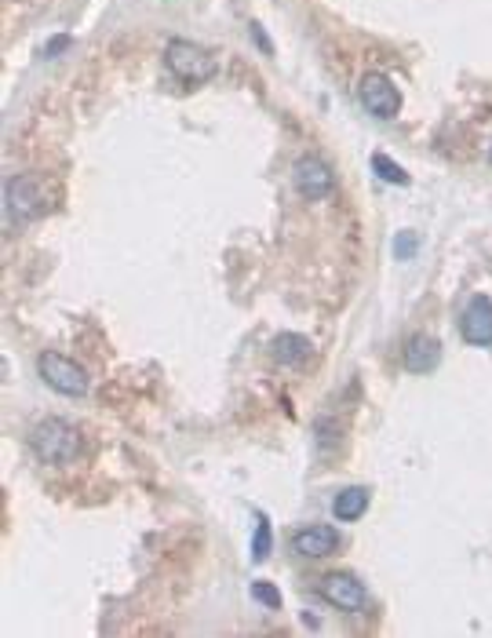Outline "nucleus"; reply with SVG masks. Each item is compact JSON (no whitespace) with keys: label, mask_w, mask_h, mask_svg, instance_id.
Masks as SVG:
<instances>
[{"label":"nucleus","mask_w":492,"mask_h":638,"mask_svg":"<svg viewBox=\"0 0 492 638\" xmlns=\"http://www.w3.org/2000/svg\"><path fill=\"white\" fill-rule=\"evenodd\" d=\"M30 445L44 464H70L81 456V431L66 420H41L33 427Z\"/></svg>","instance_id":"obj_1"},{"label":"nucleus","mask_w":492,"mask_h":638,"mask_svg":"<svg viewBox=\"0 0 492 638\" xmlns=\"http://www.w3.org/2000/svg\"><path fill=\"white\" fill-rule=\"evenodd\" d=\"M164 62H168V70L186 84H205V81L216 77V55L205 52V48L194 44V41H183V37L168 41V48H164Z\"/></svg>","instance_id":"obj_2"},{"label":"nucleus","mask_w":492,"mask_h":638,"mask_svg":"<svg viewBox=\"0 0 492 638\" xmlns=\"http://www.w3.org/2000/svg\"><path fill=\"white\" fill-rule=\"evenodd\" d=\"M37 369H41V380L48 383L55 394H66V398H84V394L92 391L88 372H84L73 358L59 354V350H44L41 358H37Z\"/></svg>","instance_id":"obj_3"},{"label":"nucleus","mask_w":492,"mask_h":638,"mask_svg":"<svg viewBox=\"0 0 492 638\" xmlns=\"http://www.w3.org/2000/svg\"><path fill=\"white\" fill-rule=\"evenodd\" d=\"M358 95H361V106H365L372 117H380V121L398 117L401 92H398V84L390 81L387 73H365V77H361V84H358Z\"/></svg>","instance_id":"obj_4"},{"label":"nucleus","mask_w":492,"mask_h":638,"mask_svg":"<svg viewBox=\"0 0 492 638\" xmlns=\"http://www.w3.org/2000/svg\"><path fill=\"white\" fill-rule=\"evenodd\" d=\"M292 183H296V190L307 197V201H321V197L332 194L336 175H332V168H328L321 157L307 154V157H299L296 165H292Z\"/></svg>","instance_id":"obj_5"},{"label":"nucleus","mask_w":492,"mask_h":638,"mask_svg":"<svg viewBox=\"0 0 492 638\" xmlns=\"http://www.w3.org/2000/svg\"><path fill=\"white\" fill-rule=\"evenodd\" d=\"M321 595L332 602L336 609H343V613H358V609H365V584H361L354 573H328L325 580H321Z\"/></svg>","instance_id":"obj_6"},{"label":"nucleus","mask_w":492,"mask_h":638,"mask_svg":"<svg viewBox=\"0 0 492 638\" xmlns=\"http://www.w3.org/2000/svg\"><path fill=\"white\" fill-rule=\"evenodd\" d=\"M460 332L463 340L471 347H492V299L489 296H474L467 303L460 318Z\"/></svg>","instance_id":"obj_7"},{"label":"nucleus","mask_w":492,"mask_h":638,"mask_svg":"<svg viewBox=\"0 0 492 638\" xmlns=\"http://www.w3.org/2000/svg\"><path fill=\"white\" fill-rule=\"evenodd\" d=\"M8 197V212L19 219H33L41 212V179L37 175H15L4 190Z\"/></svg>","instance_id":"obj_8"},{"label":"nucleus","mask_w":492,"mask_h":638,"mask_svg":"<svg viewBox=\"0 0 492 638\" xmlns=\"http://www.w3.org/2000/svg\"><path fill=\"white\" fill-rule=\"evenodd\" d=\"M339 547V533L332 525H307L292 536V555L299 558H325Z\"/></svg>","instance_id":"obj_9"},{"label":"nucleus","mask_w":492,"mask_h":638,"mask_svg":"<svg viewBox=\"0 0 492 638\" xmlns=\"http://www.w3.org/2000/svg\"><path fill=\"white\" fill-rule=\"evenodd\" d=\"M438 365H441V343L434 340V336L420 332V336H412V340L405 343V369L409 372L427 376V372H434Z\"/></svg>","instance_id":"obj_10"},{"label":"nucleus","mask_w":492,"mask_h":638,"mask_svg":"<svg viewBox=\"0 0 492 638\" xmlns=\"http://www.w3.org/2000/svg\"><path fill=\"white\" fill-rule=\"evenodd\" d=\"M365 511H369V489H365V485H347V489L332 500V515H336L339 522H358Z\"/></svg>","instance_id":"obj_11"},{"label":"nucleus","mask_w":492,"mask_h":638,"mask_svg":"<svg viewBox=\"0 0 492 638\" xmlns=\"http://www.w3.org/2000/svg\"><path fill=\"white\" fill-rule=\"evenodd\" d=\"M270 350H274V358L281 365H303L310 358V343L303 336H296V332H277Z\"/></svg>","instance_id":"obj_12"},{"label":"nucleus","mask_w":492,"mask_h":638,"mask_svg":"<svg viewBox=\"0 0 492 638\" xmlns=\"http://www.w3.org/2000/svg\"><path fill=\"white\" fill-rule=\"evenodd\" d=\"M270 544H274V536H270V518L259 511L256 515V536H252V562H263L270 555Z\"/></svg>","instance_id":"obj_13"},{"label":"nucleus","mask_w":492,"mask_h":638,"mask_svg":"<svg viewBox=\"0 0 492 638\" xmlns=\"http://www.w3.org/2000/svg\"><path fill=\"white\" fill-rule=\"evenodd\" d=\"M372 168H376V175H380L383 183H394V186H409V172L401 165H394L390 157H383V154H376L372 157Z\"/></svg>","instance_id":"obj_14"},{"label":"nucleus","mask_w":492,"mask_h":638,"mask_svg":"<svg viewBox=\"0 0 492 638\" xmlns=\"http://www.w3.org/2000/svg\"><path fill=\"white\" fill-rule=\"evenodd\" d=\"M252 598H256L259 606H267V609H281V591H277L270 580H256L252 584Z\"/></svg>","instance_id":"obj_15"},{"label":"nucleus","mask_w":492,"mask_h":638,"mask_svg":"<svg viewBox=\"0 0 492 638\" xmlns=\"http://www.w3.org/2000/svg\"><path fill=\"white\" fill-rule=\"evenodd\" d=\"M420 248V237L412 234V230H401L398 241H394V256L398 259H412V252Z\"/></svg>","instance_id":"obj_16"},{"label":"nucleus","mask_w":492,"mask_h":638,"mask_svg":"<svg viewBox=\"0 0 492 638\" xmlns=\"http://www.w3.org/2000/svg\"><path fill=\"white\" fill-rule=\"evenodd\" d=\"M62 48H70V37H55V41H48V48H44V59H55Z\"/></svg>","instance_id":"obj_17"},{"label":"nucleus","mask_w":492,"mask_h":638,"mask_svg":"<svg viewBox=\"0 0 492 638\" xmlns=\"http://www.w3.org/2000/svg\"><path fill=\"white\" fill-rule=\"evenodd\" d=\"M252 37H256V44L263 48V52H274V48H270V41L263 37V26H259V22H252Z\"/></svg>","instance_id":"obj_18"}]
</instances>
